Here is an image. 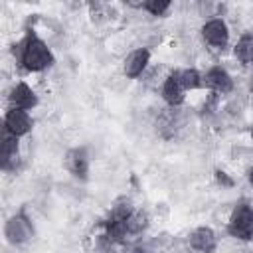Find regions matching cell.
<instances>
[{
  "mask_svg": "<svg viewBox=\"0 0 253 253\" xmlns=\"http://www.w3.org/2000/svg\"><path fill=\"white\" fill-rule=\"evenodd\" d=\"M20 61L28 71H43L53 65V53L38 36L30 34L22 43Z\"/></svg>",
  "mask_w": 253,
  "mask_h": 253,
  "instance_id": "obj_1",
  "label": "cell"
},
{
  "mask_svg": "<svg viewBox=\"0 0 253 253\" xmlns=\"http://www.w3.org/2000/svg\"><path fill=\"white\" fill-rule=\"evenodd\" d=\"M227 233L235 239L249 241L253 239V208L245 202L237 204L227 221Z\"/></svg>",
  "mask_w": 253,
  "mask_h": 253,
  "instance_id": "obj_2",
  "label": "cell"
},
{
  "mask_svg": "<svg viewBox=\"0 0 253 253\" xmlns=\"http://www.w3.org/2000/svg\"><path fill=\"white\" fill-rule=\"evenodd\" d=\"M4 235L10 243L14 245H20V243H26L34 237V227H32V221L24 215V213H16L12 215L6 225H4Z\"/></svg>",
  "mask_w": 253,
  "mask_h": 253,
  "instance_id": "obj_3",
  "label": "cell"
},
{
  "mask_svg": "<svg viewBox=\"0 0 253 253\" xmlns=\"http://www.w3.org/2000/svg\"><path fill=\"white\" fill-rule=\"evenodd\" d=\"M4 126H6V132L10 136H24L32 130V119L28 115V111H22V109H10L4 117Z\"/></svg>",
  "mask_w": 253,
  "mask_h": 253,
  "instance_id": "obj_4",
  "label": "cell"
},
{
  "mask_svg": "<svg viewBox=\"0 0 253 253\" xmlns=\"http://www.w3.org/2000/svg\"><path fill=\"white\" fill-rule=\"evenodd\" d=\"M65 168L79 180H87L89 174V152L85 146H77L67 150L65 154Z\"/></svg>",
  "mask_w": 253,
  "mask_h": 253,
  "instance_id": "obj_5",
  "label": "cell"
},
{
  "mask_svg": "<svg viewBox=\"0 0 253 253\" xmlns=\"http://www.w3.org/2000/svg\"><path fill=\"white\" fill-rule=\"evenodd\" d=\"M202 36L211 47H225L229 42V30L221 18H213L206 22L202 28Z\"/></svg>",
  "mask_w": 253,
  "mask_h": 253,
  "instance_id": "obj_6",
  "label": "cell"
},
{
  "mask_svg": "<svg viewBox=\"0 0 253 253\" xmlns=\"http://www.w3.org/2000/svg\"><path fill=\"white\" fill-rule=\"evenodd\" d=\"M184 87H182V81H180V71H172L164 85H162V97L164 101L170 105V107H178L184 103Z\"/></svg>",
  "mask_w": 253,
  "mask_h": 253,
  "instance_id": "obj_7",
  "label": "cell"
},
{
  "mask_svg": "<svg viewBox=\"0 0 253 253\" xmlns=\"http://www.w3.org/2000/svg\"><path fill=\"white\" fill-rule=\"evenodd\" d=\"M204 83L210 89H213V93H229L233 89V79L223 67H211L206 73Z\"/></svg>",
  "mask_w": 253,
  "mask_h": 253,
  "instance_id": "obj_8",
  "label": "cell"
},
{
  "mask_svg": "<svg viewBox=\"0 0 253 253\" xmlns=\"http://www.w3.org/2000/svg\"><path fill=\"white\" fill-rule=\"evenodd\" d=\"M10 103L14 105V109H22V111H28L32 107L38 105V97L36 93L32 91V87L28 83H18L12 91H10Z\"/></svg>",
  "mask_w": 253,
  "mask_h": 253,
  "instance_id": "obj_9",
  "label": "cell"
},
{
  "mask_svg": "<svg viewBox=\"0 0 253 253\" xmlns=\"http://www.w3.org/2000/svg\"><path fill=\"white\" fill-rule=\"evenodd\" d=\"M20 162V148H18V138L16 136H6L2 140L0 148V166L2 170H16Z\"/></svg>",
  "mask_w": 253,
  "mask_h": 253,
  "instance_id": "obj_10",
  "label": "cell"
},
{
  "mask_svg": "<svg viewBox=\"0 0 253 253\" xmlns=\"http://www.w3.org/2000/svg\"><path fill=\"white\" fill-rule=\"evenodd\" d=\"M190 245L196 249V251H202V253H211L217 245V237L213 233L211 227H198L192 231L190 235Z\"/></svg>",
  "mask_w": 253,
  "mask_h": 253,
  "instance_id": "obj_11",
  "label": "cell"
},
{
  "mask_svg": "<svg viewBox=\"0 0 253 253\" xmlns=\"http://www.w3.org/2000/svg\"><path fill=\"white\" fill-rule=\"evenodd\" d=\"M148 59H150V51L146 47H140V49H134L132 53H128V57L125 59V75L130 77V79H136L144 67L148 65Z\"/></svg>",
  "mask_w": 253,
  "mask_h": 253,
  "instance_id": "obj_12",
  "label": "cell"
},
{
  "mask_svg": "<svg viewBox=\"0 0 253 253\" xmlns=\"http://www.w3.org/2000/svg\"><path fill=\"white\" fill-rule=\"evenodd\" d=\"M235 57L241 63H253V36L245 34L235 45Z\"/></svg>",
  "mask_w": 253,
  "mask_h": 253,
  "instance_id": "obj_13",
  "label": "cell"
},
{
  "mask_svg": "<svg viewBox=\"0 0 253 253\" xmlns=\"http://www.w3.org/2000/svg\"><path fill=\"white\" fill-rule=\"evenodd\" d=\"M126 225H128V235H138V233H142V231L146 229L148 217H146V213H142V211H132V213L128 215Z\"/></svg>",
  "mask_w": 253,
  "mask_h": 253,
  "instance_id": "obj_14",
  "label": "cell"
},
{
  "mask_svg": "<svg viewBox=\"0 0 253 253\" xmlns=\"http://www.w3.org/2000/svg\"><path fill=\"white\" fill-rule=\"evenodd\" d=\"M180 81H182V87L186 91L188 89H200L204 85V79L196 69H182L180 71Z\"/></svg>",
  "mask_w": 253,
  "mask_h": 253,
  "instance_id": "obj_15",
  "label": "cell"
},
{
  "mask_svg": "<svg viewBox=\"0 0 253 253\" xmlns=\"http://www.w3.org/2000/svg\"><path fill=\"white\" fill-rule=\"evenodd\" d=\"M140 8L150 12L152 16H164L166 10L170 8V2L168 0H148V2H142Z\"/></svg>",
  "mask_w": 253,
  "mask_h": 253,
  "instance_id": "obj_16",
  "label": "cell"
},
{
  "mask_svg": "<svg viewBox=\"0 0 253 253\" xmlns=\"http://www.w3.org/2000/svg\"><path fill=\"white\" fill-rule=\"evenodd\" d=\"M213 176H215V182H217L219 186H223V188H231V186H233V178H229L227 172H223V170H215Z\"/></svg>",
  "mask_w": 253,
  "mask_h": 253,
  "instance_id": "obj_17",
  "label": "cell"
},
{
  "mask_svg": "<svg viewBox=\"0 0 253 253\" xmlns=\"http://www.w3.org/2000/svg\"><path fill=\"white\" fill-rule=\"evenodd\" d=\"M132 253H152V251H148V249H144V247H136Z\"/></svg>",
  "mask_w": 253,
  "mask_h": 253,
  "instance_id": "obj_18",
  "label": "cell"
},
{
  "mask_svg": "<svg viewBox=\"0 0 253 253\" xmlns=\"http://www.w3.org/2000/svg\"><path fill=\"white\" fill-rule=\"evenodd\" d=\"M249 182L253 184V168H251V172H249Z\"/></svg>",
  "mask_w": 253,
  "mask_h": 253,
  "instance_id": "obj_19",
  "label": "cell"
},
{
  "mask_svg": "<svg viewBox=\"0 0 253 253\" xmlns=\"http://www.w3.org/2000/svg\"><path fill=\"white\" fill-rule=\"evenodd\" d=\"M251 97H253V81H251Z\"/></svg>",
  "mask_w": 253,
  "mask_h": 253,
  "instance_id": "obj_20",
  "label": "cell"
},
{
  "mask_svg": "<svg viewBox=\"0 0 253 253\" xmlns=\"http://www.w3.org/2000/svg\"><path fill=\"white\" fill-rule=\"evenodd\" d=\"M251 138H253V128H251Z\"/></svg>",
  "mask_w": 253,
  "mask_h": 253,
  "instance_id": "obj_21",
  "label": "cell"
}]
</instances>
